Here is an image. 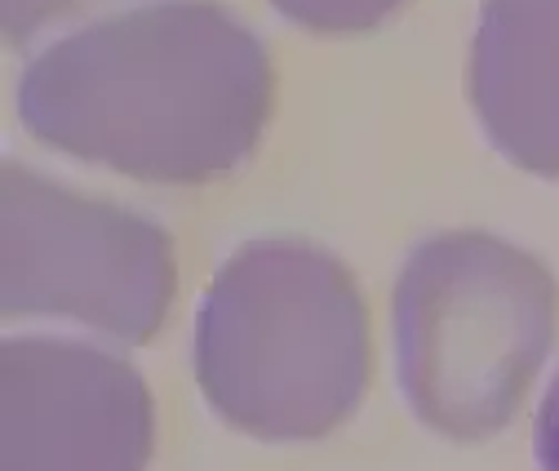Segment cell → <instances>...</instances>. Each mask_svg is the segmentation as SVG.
<instances>
[{
    "label": "cell",
    "mask_w": 559,
    "mask_h": 471,
    "mask_svg": "<svg viewBox=\"0 0 559 471\" xmlns=\"http://www.w3.org/2000/svg\"><path fill=\"white\" fill-rule=\"evenodd\" d=\"M271 98V54L236 14L156 0L49 45L23 72L19 120L53 152L187 187L253 156Z\"/></svg>",
    "instance_id": "1"
},
{
    "label": "cell",
    "mask_w": 559,
    "mask_h": 471,
    "mask_svg": "<svg viewBox=\"0 0 559 471\" xmlns=\"http://www.w3.org/2000/svg\"><path fill=\"white\" fill-rule=\"evenodd\" d=\"M369 311L356 276L320 245H240L195 316V382L214 414L258 440H316L369 387Z\"/></svg>",
    "instance_id": "2"
},
{
    "label": "cell",
    "mask_w": 559,
    "mask_h": 471,
    "mask_svg": "<svg viewBox=\"0 0 559 471\" xmlns=\"http://www.w3.org/2000/svg\"><path fill=\"white\" fill-rule=\"evenodd\" d=\"M555 333V276L498 236L444 232L395 281L400 387L453 440H488L515 419Z\"/></svg>",
    "instance_id": "3"
},
{
    "label": "cell",
    "mask_w": 559,
    "mask_h": 471,
    "mask_svg": "<svg viewBox=\"0 0 559 471\" xmlns=\"http://www.w3.org/2000/svg\"><path fill=\"white\" fill-rule=\"evenodd\" d=\"M174 240L143 214L0 169V311L67 316L116 343H152L174 303Z\"/></svg>",
    "instance_id": "4"
},
{
    "label": "cell",
    "mask_w": 559,
    "mask_h": 471,
    "mask_svg": "<svg viewBox=\"0 0 559 471\" xmlns=\"http://www.w3.org/2000/svg\"><path fill=\"white\" fill-rule=\"evenodd\" d=\"M0 471H143L152 391L133 365L67 339L0 348Z\"/></svg>",
    "instance_id": "5"
},
{
    "label": "cell",
    "mask_w": 559,
    "mask_h": 471,
    "mask_svg": "<svg viewBox=\"0 0 559 471\" xmlns=\"http://www.w3.org/2000/svg\"><path fill=\"white\" fill-rule=\"evenodd\" d=\"M466 90L488 143L559 178V0H484Z\"/></svg>",
    "instance_id": "6"
},
{
    "label": "cell",
    "mask_w": 559,
    "mask_h": 471,
    "mask_svg": "<svg viewBox=\"0 0 559 471\" xmlns=\"http://www.w3.org/2000/svg\"><path fill=\"white\" fill-rule=\"evenodd\" d=\"M271 5L298 27L324 36H356L391 19L404 0H271Z\"/></svg>",
    "instance_id": "7"
},
{
    "label": "cell",
    "mask_w": 559,
    "mask_h": 471,
    "mask_svg": "<svg viewBox=\"0 0 559 471\" xmlns=\"http://www.w3.org/2000/svg\"><path fill=\"white\" fill-rule=\"evenodd\" d=\"M81 5H94V0H0V27H5V40L23 45L32 40L45 23L72 14Z\"/></svg>",
    "instance_id": "8"
},
{
    "label": "cell",
    "mask_w": 559,
    "mask_h": 471,
    "mask_svg": "<svg viewBox=\"0 0 559 471\" xmlns=\"http://www.w3.org/2000/svg\"><path fill=\"white\" fill-rule=\"evenodd\" d=\"M533 449H537V467L542 471H559V374L546 387V400H542V410H537Z\"/></svg>",
    "instance_id": "9"
}]
</instances>
